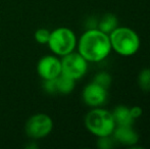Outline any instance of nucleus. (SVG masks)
Returning a JSON list of instances; mask_svg holds the SVG:
<instances>
[{"label": "nucleus", "mask_w": 150, "mask_h": 149, "mask_svg": "<svg viewBox=\"0 0 150 149\" xmlns=\"http://www.w3.org/2000/svg\"><path fill=\"white\" fill-rule=\"evenodd\" d=\"M55 85L57 94L67 95L71 93L76 87V81L67 76L60 74L57 78H55Z\"/></svg>", "instance_id": "nucleus-11"}, {"label": "nucleus", "mask_w": 150, "mask_h": 149, "mask_svg": "<svg viewBox=\"0 0 150 149\" xmlns=\"http://www.w3.org/2000/svg\"><path fill=\"white\" fill-rule=\"evenodd\" d=\"M77 36L71 29L60 27L50 32L48 47L56 56H64L75 51L77 47Z\"/></svg>", "instance_id": "nucleus-4"}, {"label": "nucleus", "mask_w": 150, "mask_h": 149, "mask_svg": "<svg viewBox=\"0 0 150 149\" xmlns=\"http://www.w3.org/2000/svg\"><path fill=\"white\" fill-rule=\"evenodd\" d=\"M43 89L48 94H57L56 91V85H55V79L53 80H44L43 81Z\"/></svg>", "instance_id": "nucleus-17"}, {"label": "nucleus", "mask_w": 150, "mask_h": 149, "mask_svg": "<svg viewBox=\"0 0 150 149\" xmlns=\"http://www.w3.org/2000/svg\"><path fill=\"white\" fill-rule=\"evenodd\" d=\"M115 126H133L135 119L131 114L130 107L127 105H117L112 110Z\"/></svg>", "instance_id": "nucleus-10"}, {"label": "nucleus", "mask_w": 150, "mask_h": 149, "mask_svg": "<svg viewBox=\"0 0 150 149\" xmlns=\"http://www.w3.org/2000/svg\"><path fill=\"white\" fill-rule=\"evenodd\" d=\"M98 22L99 20L95 16H91V18H88L86 20V23H85V26H86V29H96L98 28Z\"/></svg>", "instance_id": "nucleus-18"}, {"label": "nucleus", "mask_w": 150, "mask_h": 149, "mask_svg": "<svg viewBox=\"0 0 150 149\" xmlns=\"http://www.w3.org/2000/svg\"><path fill=\"white\" fill-rule=\"evenodd\" d=\"M85 127L91 134L98 138L112 135L117 126L110 112L94 107L86 114Z\"/></svg>", "instance_id": "nucleus-3"}, {"label": "nucleus", "mask_w": 150, "mask_h": 149, "mask_svg": "<svg viewBox=\"0 0 150 149\" xmlns=\"http://www.w3.org/2000/svg\"><path fill=\"white\" fill-rule=\"evenodd\" d=\"M107 89L98 85L95 82H91L82 92V99L86 105L90 107H100L107 100Z\"/></svg>", "instance_id": "nucleus-7"}, {"label": "nucleus", "mask_w": 150, "mask_h": 149, "mask_svg": "<svg viewBox=\"0 0 150 149\" xmlns=\"http://www.w3.org/2000/svg\"><path fill=\"white\" fill-rule=\"evenodd\" d=\"M61 61V74L78 81L86 75L88 71L89 62L79 53V52H71L67 55L62 56Z\"/></svg>", "instance_id": "nucleus-6"}, {"label": "nucleus", "mask_w": 150, "mask_h": 149, "mask_svg": "<svg viewBox=\"0 0 150 149\" xmlns=\"http://www.w3.org/2000/svg\"><path fill=\"white\" fill-rule=\"evenodd\" d=\"M119 27V20L113 13H106L99 20L98 29L103 33L109 35Z\"/></svg>", "instance_id": "nucleus-12"}, {"label": "nucleus", "mask_w": 150, "mask_h": 149, "mask_svg": "<svg viewBox=\"0 0 150 149\" xmlns=\"http://www.w3.org/2000/svg\"><path fill=\"white\" fill-rule=\"evenodd\" d=\"M93 82H95L96 84H98V85L102 86L103 88L108 90V88L111 85V82H112V78L107 72H100L98 74H96L94 79H93Z\"/></svg>", "instance_id": "nucleus-14"}, {"label": "nucleus", "mask_w": 150, "mask_h": 149, "mask_svg": "<svg viewBox=\"0 0 150 149\" xmlns=\"http://www.w3.org/2000/svg\"><path fill=\"white\" fill-rule=\"evenodd\" d=\"M53 129V121L46 113H35L26 121L25 132L33 140H39L47 137Z\"/></svg>", "instance_id": "nucleus-5"}, {"label": "nucleus", "mask_w": 150, "mask_h": 149, "mask_svg": "<svg viewBox=\"0 0 150 149\" xmlns=\"http://www.w3.org/2000/svg\"><path fill=\"white\" fill-rule=\"evenodd\" d=\"M115 142L129 147H134L139 141V135L133 126H117L112 133Z\"/></svg>", "instance_id": "nucleus-9"}, {"label": "nucleus", "mask_w": 150, "mask_h": 149, "mask_svg": "<svg viewBox=\"0 0 150 149\" xmlns=\"http://www.w3.org/2000/svg\"><path fill=\"white\" fill-rule=\"evenodd\" d=\"M37 73L42 80H53L61 74V61L56 55H45L37 64Z\"/></svg>", "instance_id": "nucleus-8"}, {"label": "nucleus", "mask_w": 150, "mask_h": 149, "mask_svg": "<svg viewBox=\"0 0 150 149\" xmlns=\"http://www.w3.org/2000/svg\"><path fill=\"white\" fill-rule=\"evenodd\" d=\"M111 50L122 56H132L140 48V38L134 30L128 27H117L109 34Z\"/></svg>", "instance_id": "nucleus-2"}, {"label": "nucleus", "mask_w": 150, "mask_h": 149, "mask_svg": "<svg viewBox=\"0 0 150 149\" xmlns=\"http://www.w3.org/2000/svg\"><path fill=\"white\" fill-rule=\"evenodd\" d=\"M138 85L144 92H150V68H143L138 75Z\"/></svg>", "instance_id": "nucleus-13"}, {"label": "nucleus", "mask_w": 150, "mask_h": 149, "mask_svg": "<svg viewBox=\"0 0 150 149\" xmlns=\"http://www.w3.org/2000/svg\"><path fill=\"white\" fill-rule=\"evenodd\" d=\"M78 52L88 62H100L110 54L109 35L98 28L88 29L82 34L77 43Z\"/></svg>", "instance_id": "nucleus-1"}, {"label": "nucleus", "mask_w": 150, "mask_h": 149, "mask_svg": "<svg viewBox=\"0 0 150 149\" xmlns=\"http://www.w3.org/2000/svg\"><path fill=\"white\" fill-rule=\"evenodd\" d=\"M115 139L112 135L104 136V137H98L97 140V147L100 149H111L115 147Z\"/></svg>", "instance_id": "nucleus-16"}, {"label": "nucleus", "mask_w": 150, "mask_h": 149, "mask_svg": "<svg viewBox=\"0 0 150 149\" xmlns=\"http://www.w3.org/2000/svg\"><path fill=\"white\" fill-rule=\"evenodd\" d=\"M130 110H131V114H132V117L135 119V121H136L137 119H139L143 113L142 108H141L140 106H137V105L133 106V107H130Z\"/></svg>", "instance_id": "nucleus-19"}, {"label": "nucleus", "mask_w": 150, "mask_h": 149, "mask_svg": "<svg viewBox=\"0 0 150 149\" xmlns=\"http://www.w3.org/2000/svg\"><path fill=\"white\" fill-rule=\"evenodd\" d=\"M50 32H51V31H49L46 28L38 29L35 32V34H34V38H35L36 42L39 44H42V45L47 44L48 40H49V37H50Z\"/></svg>", "instance_id": "nucleus-15"}]
</instances>
